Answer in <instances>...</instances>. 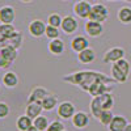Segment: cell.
Wrapping results in <instances>:
<instances>
[{
	"label": "cell",
	"mask_w": 131,
	"mask_h": 131,
	"mask_svg": "<svg viewBox=\"0 0 131 131\" xmlns=\"http://www.w3.org/2000/svg\"><path fill=\"white\" fill-rule=\"evenodd\" d=\"M75 113H76V107L70 101L60 102L57 107V114L60 119H72Z\"/></svg>",
	"instance_id": "cell-5"
},
{
	"label": "cell",
	"mask_w": 131,
	"mask_h": 131,
	"mask_svg": "<svg viewBox=\"0 0 131 131\" xmlns=\"http://www.w3.org/2000/svg\"><path fill=\"white\" fill-rule=\"evenodd\" d=\"M130 72H131V66L128 60H126L125 58L112 64V78L117 83L121 84L126 83L130 76Z\"/></svg>",
	"instance_id": "cell-1"
},
{
	"label": "cell",
	"mask_w": 131,
	"mask_h": 131,
	"mask_svg": "<svg viewBox=\"0 0 131 131\" xmlns=\"http://www.w3.org/2000/svg\"><path fill=\"white\" fill-rule=\"evenodd\" d=\"M79 28V24H78V20H76L73 16L68 15V16H64L63 17V21H62V31L64 33V34L67 36H71L73 34V33H76V30H78Z\"/></svg>",
	"instance_id": "cell-8"
},
{
	"label": "cell",
	"mask_w": 131,
	"mask_h": 131,
	"mask_svg": "<svg viewBox=\"0 0 131 131\" xmlns=\"http://www.w3.org/2000/svg\"><path fill=\"white\" fill-rule=\"evenodd\" d=\"M88 47H89V41L84 36H75L71 41V49L76 54H79L80 51L88 49Z\"/></svg>",
	"instance_id": "cell-11"
},
{
	"label": "cell",
	"mask_w": 131,
	"mask_h": 131,
	"mask_svg": "<svg viewBox=\"0 0 131 131\" xmlns=\"http://www.w3.org/2000/svg\"><path fill=\"white\" fill-rule=\"evenodd\" d=\"M10 113V109H9V105L7 102H0V119L3 118H7Z\"/></svg>",
	"instance_id": "cell-31"
},
{
	"label": "cell",
	"mask_w": 131,
	"mask_h": 131,
	"mask_svg": "<svg viewBox=\"0 0 131 131\" xmlns=\"http://www.w3.org/2000/svg\"><path fill=\"white\" fill-rule=\"evenodd\" d=\"M23 34H21L20 31H16L15 34L10 37V38H8V39H5V42L8 43V45H10L12 47H15V49H20L21 47V45H23Z\"/></svg>",
	"instance_id": "cell-24"
},
{
	"label": "cell",
	"mask_w": 131,
	"mask_h": 131,
	"mask_svg": "<svg viewBox=\"0 0 131 131\" xmlns=\"http://www.w3.org/2000/svg\"><path fill=\"white\" fill-rule=\"evenodd\" d=\"M49 125H50V122L45 115H39L36 119H33V126H36L39 131H47Z\"/></svg>",
	"instance_id": "cell-25"
},
{
	"label": "cell",
	"mask_w": 131,
	"mask_h": 131,
	"mask_svg": "<svg viewBox=\"0 0 131 131\" xmlns=\"http://www.w3.org/2000/svg\"><path fill=\"white\" fill-rule=\"evenodd\" d=\"M101 96V101H102V106H104V110H112L113 106H114V97L110 93H102Z\"/></svg>",
	"instance_id": "cell-28"
},
{
	"label": "cell",
	"mask_w": 131,
	"mask_h": 131,
	"mask_svg": "<svg viewBox=\"0 0 131 131\" xmlns=\"http://www.w3.org/2000/svg\"><path fill=\"white\" fill-rule=\"evenodd\" d=\"M122 2H128V0H122Z\"/></svg>",
	"instance_id": "cell-38"
},
{
	"label": "cell",
	"mask_w": 131,
	"mask_h": 131,
	"mask_svg": "<svg viewBox=\"0 0 131 131\" xmlns=\"http://www.w3.org/2000/svg\"><path fill=\"white\" fill-rule=\"evenodd\" d=\"M42 112H43V107L41 102H28L25 109V114L31 119H36L37 117L42 115Z\"/></svg>",
	"instance_id": "cell-16"
},
{
	"label": "cell",
	"mask_w": 131,
	"mask_h": 131,
	"mask_svg": "<svg viewBox=\"0 0 131 131\" xmlns=\"http://www.w3.org/2000/svg\"><path fill=\"white\" fill-rule=\"evenodd\" d=\"M0 51H2V55H3L4 59L12 62V63L17 58V49H15V47H12L10 45H8L7 42H5V45L3 47H0Z\"/></svg>",
	"instance_id": "cell-20"
},
{
	"label": "cell",
	"mask_w": 131,
	"mask_h": 131,
	"mask_svg": "<svg viewBox=\"0 0 131 131\" xmlns=\"http://www.w3.org/2000/svg\"><path fill=\"white\" fill-rule=\"evenodd\" d=\"M62 21H63V16L58 12L50 13L47 17V25L55 26V28H60L62 26Z\"/></svg>",
	"instance_id": "cell-27"
},
{
	"label": "cell",
	"mask_w": 131,
	"mask_h": 131,
	"mask_svg": "<svg viewBox=\"0 0 131 131\" xmlns=\"http://www.w3.org/2000/svg\"><path fill=\"white\" fill-rule=\"evenodd\" d=\"M101 112H104V106H102V101H101V96H94L93 100L91 101V113L94 118H98L101 114Z\"/></svg>",
	"instance_id": "cell-18"
},
{
	"label": "cell",
	"mask_w": 131,
	"mask_h": 131,
	"mask_svg": "<svg viewBox=\"0 0 131 131\" xmlns=\"http://www.w3.org/2000/svg\"><path fill=\"white\" fill-rule=\"evenodd\" d=\"M47 131H64V125L60 121H51Z\"/></svg>",
	"instance_id": "cell-30"
},
{
	"label": "cell",
	"mask_w": 131,
	"mask_h": 131,
	"mask_svg": "<svg viewBox=\"0 0 131 131\" xmlns=\"http://www.w3.org/2000/svg\"><path fill=\"white\" fill-rule=\"evenodd\" d=\"M96 60V52L92 47H88L78 54V62L81 64H91Z\"/></svg>",
	"instance_id": "cell-15"
},
{
	"label": "cell",
	"mask_w": 131,
	"mask_h": 131,
	"mask_svg": "<svg viewBox=\"0 0 131 131\" xmlns=\"http://www.w3.org/2000/svg\"><path fill=\"white\" fill-rule=\"evenodd\" d=\"M84 31L88 37H92V38L100 37L104 33V25L101 23H97V21L88 20L84 24Z\"/></svg>",
	"instance_id": "cell-6"
},
{
	"label": "cell",
	"mask_w": 131,
	"mask_h": 131,
	"mask_svg": "<svg viewBox=\"0 0 131 131\" xmlns=\"http://www.w3.org/2000/svg\"><path fill=\"white\" fill-rule=\"evenodd\" d=\"M33 126V119L30 118V117H28L26 114H24V115H20L18 118H17V121H16V127H17V130H20V131H26L29 127H31Z\"/></svg>",
	"instance_id": "cell-22"
},
{
	"label": "cell",
	"mask_w": 131,
	"mask_h": 131,
	"mask_svg": "<svg viewBox=\"0 0 131 131\" xmlns=\"http://www.w3.org/2000/svg\"><path fill=\"white\" fill-rule=\"evenodd\" d=\"M20 2H23V3H31L33 0H20Z\"/></svg>",
	"instance_id": "cell-35"
},
{
	"label": "cell",
	"mask_w": 131,
	"mask_h": 131,
	"mask_svg": "<svg viewBox=\"0 0 131 131\" xmlns=\"http://www.w3.org/2000/svg\"><path fill=\"white\" fill-rule=\"evenodd\" d=\"M16 10L12 5H3L0 8V24H13Z\"/></svg>",
	"instance_id": "cell-9"
},
{
	"label": "cell",
	"mask_w": 131,
	"mask_h": 131,
	"mask_svg": "<svg viewBox=\"0 0 131 131\" xmlns=\"http://www.w3.org/2000/svg\"><path fill=\"white\" fill-rule=\"evenodd\" d=\"M26 131H39V130H38V128H37L36 126H31V127H29V128H28Z\"/></svg>",
	"instance_id": "cell-33"
},
{
	"label": "cell",
	"mask_w": 131,
	"mask_h": 131,
	"mask_svg": "<svg viewBox=\"0 0 131 131\" xmlns=\"http://www.w3.org/2000/svg\"><path fill=\"white\" fill-rule=\"evenodd\" d=\"M72 126L78 130H83V128H86L89 125V115L86 114L85 112H76L75 115L72 117Z\"/></svg>",
	"instance_id": "cell-10"
},
{
	"label": "cell",
	"mask_w": 131,
	"mask_h": 131,
	"mask_svg": "<svg viewBox=\"0 0 131 131\" xmlns=\"http://www.w3.org/2000/svg\"><path fill=\"white\" fill-rule=\"evenodd\" d=\"M113 118H114V114H113L112 110H104V112H101L100 117L97 118V121L100 122L102 126L107 127L109 125H110V122L113 121Z\"/></svg>",
	"instance_id": "cell-26"
},
{
	"label": "cell",
	"mask_w": 131,
	"mask_h": 131,
	"mask_svg": "<svg viewBox=\"0 0 131 131\" xmlns=\"http://www.w3.org/2000/svg\"><path fill=\"white\" fill-rule=\"evenodd\" d=\"M107 17H109V9L106 8V5H104L101 3H97V4L92 5L88 20H93V21H97V23L104 24L107 20Z\"/></svg>",
	"instance_id": "cell-2"
},
{
	"label": "cell",
	"mask_w": 131,
	"mask_h": 131,
	"mask_svg": "<svg viewBox=\"0 0 131 131\" xmlns=\"http://www.w3.org/2000/svg\"><path fill=\"white\" fill-rule=\"evenodd\" d=\"M126 55V51L123 47H112V49H109L105 54H104V57H102V62L105 64H113L118 60H121L123 59Z\"/></svg>",
	"instance_id": "cell-4"
},
{
	"label": "cell",
	"mask_w": 131,
	"mask_h": 131,
	"mask_svg": "<svg viewBox=\"0 0 131 131\" xmlns=\"http://www.w3.org/2000/svg\"><path fill=\"white\" fill-rule=\"evenodd\" d=\"M128 3H131V0H128Z\"/></svg>",
	"instance_id": "cell-39"
},
{
	"label": "cell",
	"mask_w": 131,
	"mask_h": 131,
	"mask_svg": "<svg viewBox=\"0 0 131 131\" xmlns=\"http://www.w3.org/2000/svg\"><path fill=\"white\" fill-rule=\"evenodd\" d=\"M128 125L127 118L123 115H114L113 121L110 122V125L107 126L109 131H123L126 128V126Z\"/></svg>",
	"instance_id": "cell-13"
},
{
	"label": "cell",
	"mask_w": 131,
	"mask_h": 131,
	"mask_svg": "<svg viewBox=\"0 0 131 131\" xmlns=\"http://www.w3.org/2000/svg\"><path fill=\"white\" fill-rule=\"evenodd\" d=\"M46 24L43 23L42 20H33L30 21V24L28 25V31L31 37L34 38H39L42 36H45V31H46Z\"/></svg>",
	"instance_id": "cell-7"
},
{
	"label": "cell",
	"mask_w": 131,
	"mask_h": 131,
	"mask_svg": "<svg viewBox=\"0 0 131 131\" xmlns=\"http://www.w3.org/2000/svg\"><path fill=\"white\" fill-rule=\"evenodd\" d=\"M59 28H55V26H51V25H47L46 26V31H45V36L46 38H49L50 41L51 39H55V38H59Z\"/></svg>",
	"instance_id": "cell-29"
},
{
	"label": "cell",
	"mask_w": 131,
	"mask_h": 131,
	"mask_svg": "<svg viewBox=\"0 0 131 131\" xmlns=\"http://www.w3.org/2000/svg\"><path fill=\"white\" fill-rule=\"evenodd\" d=\"M117 18L119 23H122L125 25L131 24V7H122L118 9L117 12Z\"/></svg>",
	"instance_id": "cell-19"
},
{
	"label": "cell",
	"mask_w": 131,
	"mask_h": 131,
	"mask_svg": "<svg viewBox=\"0 0 131 131\" xmlns=\"http://www.w3.org/2000/svg\"><path fill=\"white\" fill-rule=\"evenodd\" d=\"M16 28L13 26V24H0V33L4 39H8L10 38L15 33H16Z\"/></svg>",
	"instance_id": "cell-23"
},
{
	"label": "cell",
	"mask_w": 131,
	"mask_h": 131,
	"mask_svg": "<svg viewBox=\"0 0 131 131\" xmlns=\"http://www.w3.org/2000/svg\"><path fill=\"white\" fill-rule=\"evenodd\" d=\"M91 9H92V4L88 0H78L72 7L73 15L79 18H83V20H88Z\"/></svg>",
	"instance_id": "cell-3"
},
{
	"label": "cell",
	"mask_w": 131,
	"mask_h": 131,
	"mask_svg": "<svg viewBox=\"0 0 131 131\" xmlns=\"http://www.w3.org/2000/svg\"><path fill=\"white\" fill-rule=\"evenodd\" d=\"M49 51L52 54V55H62L66 50V45L63 39L60 38H55V39H51L49 42V46H47Z\"/></svg>",
	"instance_id": "cell-17"
},
{
	"label": "cell",
	"mask_w": 131,
	"mask_h": 131,
	"mask_svg": "<svg viewBox=\"0 0 131 131\" xmlns=\"http://www.w3.org/2000/svg\"><path fill=\"white\" fill-rule=\"evenodd\" d=\"M5 45V39L3 38V36H2V33H0V47H3Z\"/></svg>",
	"instance_id": "cell-32"
},
{
	"label": "cell",
	"mask_w": 131,
	"mask_h": 131,
	"mask_svg": "<svg viewBox=\"0 0 131 131\" xmlns=\"http://www.w3.org/2000/svg\"><path fill=\"white\" fill-rule=\"evenodd\" d=\"M62 2H68V0H62Z\"/></svg>",
	"instance_id": "cell-37"
},
{
	"label": "cell",
	"mask_w": 131,
	"mask_h": 131,
	"mask_svg": "<svg viewBox=\"0 0 131 131\" xmlns=\"http://www.w3.org/2000/svg\"><path fill=\"white\" fill-rule=\"evenodd\" d=\"M41 104H42L43 110L51 112V110H54V109L58 107V98H57V96H54V94H47L42 100Z\"/></svg>",
	"instance_id": "cell-21"
},
{
	"label": "cell",
	"mask_w": 131,
	"mask_h": 131,
	"mask_svg": "<svg viewBox=\"0 0 131 131\" xmlns=\"http://www.w3.org/2000/svg\"><path fill=\"white\" fill-rule=\"evenodd\" d=\"M123 131H131V123H128V125L126 126V128H125Z\"/></svg>",
	"instance_id": "cell-34"
},
{
	"label": "cell",
	"mask_w": 131,
	"mask_h": 131,
	"mask_svg": "<svg viewBox=\"0 0 131 131\" xmlns=\"http://www.w3.org/2000/svg\"><path fill=\"white\" fill-rule=\"evenodd\" d=\"M64 131H66V130H64Z\"/></svg>",
	"instance_id": "cell-40"
},
{
	"label": "cell",
	"mask_w": 131,
	"mask_h": 131,
	"mask_svg": "<svg viewBox=\"0 0 131 131\" xmlns=\"http://www.w3.org/2000/svg\"><path fill=\"white\" fill-rule=\"evenodd\" d=\"M109 2H115V0H109Z\"/></svg>",
	"instance_id": "cell-36"
},
{
	"label": "cell",
	"mask_w": 131,
	"mask_h": 131,
	"mask_svg": "<svg viewBox=\"0 0 131 131\" xmlns=\"http://www.w3.org/2000/svg\"><path fill=\"white\" fill-rule=\"evenodd\" d=\"M47 94H50V93L46 88H43V86H36L30 92V94L28 97V102H42V100Z\"/></svg>",
	"instance_id": "cell-14"
},
{
	"label": "cell",
	"mask_w": 131,
	"mask_h": 131,
	"mask_svg": "<svg viewBox=\"0 0 131 131\" xmlns=\"http://www.w3.org/2000/svg\"><path fill=\"white\" fill-rule=\"evenodd\" d=\"M20 83V79H18V75L12 72V71H8V72H4V75L2 76V84L5 86V88H16Z\"/></svg>",
	"instance_id": "cell-12"
}]
</instances>
